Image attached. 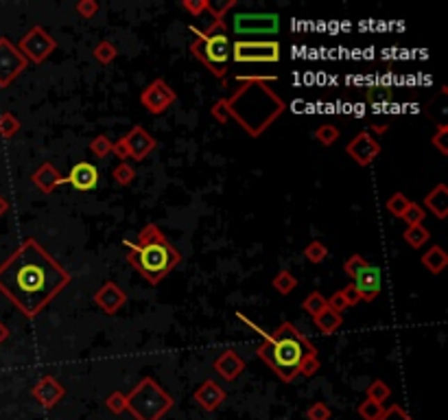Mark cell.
Segmentation results:
<instances>
[{"instance_id":"1","label":"cell","mask_w":448,"mask_h":420,"mask_svg":"<svg viewBox=\"0 0 448 420\" xmlns=\"http://www.w3.org/2000/svg\"><path fill=\"white\" fill-rule=\"evenodd\" d=\"M72 283V276L44 250L38 239H24L5 263H0V293L26 320H35L59 291Z\"/></svg>"},{"instance_id":"2","label":"cell","mask_w":448,"mask_h":420,"mask_svg":"<svg viewBox=\"0 0 448 420\" xmlns=\"http://www.w3.org/2000/svg\"><path fill=\"white\" fill-rule=\"evenodd\" d=\"M230 118L258 138L287 112V103L265 81H245L230 99H223Z\"/></svg>"},{"instance_id":"3","label":"cell","mask_w":448,"mask_h":420,"mask_svg":"<svg viewBox=\"0 0 448 420\" xmlns=\"http://www.w3.org/2000/svg\"><path fill=\"white\" fill-rule=\"evenodd\" d=\"M122 245L129 250L127 263L141 272L149 285H160L182 260L175 245L162 235L156 224H147L136 243L131 239H122Z\"/></svg>"},{"instance_id":"4","label":"cell","mask_w":448,"mask_h":420,"mask_svg":"<svg viewBox=\"0 0 448 420\" xmlns=\"http://www.w3.org/2000/svg\"><path fill=\"white\" fill-rule=\"evenodd\" d=\"M256 352L285 383H291L300 375V364L306 357L317 355V346L296 324L282 322L269 339H262Z\"/></svg>"},{"instance_id":"5","label":"cell","mask_w":448,"mask_h":420,"mask_svg":"<svg viewBox=\"0 0 448 420\" xmlns=\"http://www.w3.org/2000/svg\"><path fill=\"white\" fill-rule=\"evenodd\" d=\"M125 396L127 412L136 420H162V416L175 405V398L153 377H143Z\"/></svg>"},{"instance_id":"6","label":"cell","mask_w":448,"mask_h":420,"mask_svg":"<svg viewBox=\"0 0 448 420\" xmlns=\"http://www.w3.org/2000/svg\"><path fill=\"white\" fill-rule=\"evenodd\" d=\"M191 53L199 64H204L217 79H223L227 75V59L232 55V42L225 33L212 36L204 42L195 40L191 44Z\"/></svg>"},{"instance_id":"7","label":"cell","mask_w":448,"mask_h":420,"mask_svg":"<svg viewBox=\"0 0 448 420\" xmlns=\"http://www.w3.org/2000/svg\"><path fill=\"white\" fill-rule=\"evenodd\" d=\"M230 57L237 64H278L282 46L275 40H237L232 44Z\"/></svg>"},{"instance_id":"8","label":"cell","mask_w":448,"mask_h":420,"mask_svg":"<svg viewBox=\"0 0 448 420\" xmlns=\"http://www.w3.org/2000/svg\"><path fill=\"white\" fill-rule=\"evenodd\" d=\"M15 49H18L22 53V57L26 61H31V64H42V61H46L55 53L57 42L44 26L35 24L20 38V42L15 44Z\"/></svg>"},{"instance_id":"9","label":"cell","mask_w":448,"mask_h":420,"mask_svg":"<svg viewBox=\"0 0 448 420\" xmlns=\"http://www.w3.org/2000/svg\"><path fill=\"white\" fill-rule=\"evenodd\" d=\"M232 29L241 40L252 36H278L280 31V15L278 13H234Z\"/></svg>"},{"instance_id":"10","label":"cell","mask_w":448,"mask_h":420,"mask_svg":"<svg viewBox=\"0 0 448 420\" xmlns=\"http://www.w3.org/2000/svg\"><path fill=\"white\" fill-rule=\"evenodd\" d=\"M29 61L9 38H0V88H9L26 70Z\"/></svg>"},{"instance_id":"11","label":"cell","mask_w":448,"mask_h":420,"mask_svg":"<svg viewBox=\"0 0 448 420\" xmlns=\"http://www.w3.org/2000/svg\"><path fill=\"white\" fill-rule=\"evenodd\" d=\"M177 101V92L168 86L164 79H153L143 92H141V105L149 114H164L168 107Z\"/></svg>"},{"instance_id":"12","label":"cell","mask_w":448,"mask_h":420,"mask_svg":"<svg viewBox=\"0 0 448 420\" xmlns=\"http://www.w3.org/2000/svg\"><path fill=\"white\" fill-rule=\"evenodd\" d=\"M381 151H383V147L378 143V138H374L367 132H359L346 147V153L359 166H369L381 155Z\"/></svg>"},{"instance_id":"13","label":"cell","mask_w":448,"mask_h":420,"mask_svg":"<svg viewBox=\"0 0 448 420\" xmlns=\"http://www.w3.org/2000/svg\"><path fill=\"white\" fill-rule=\"evenodd\" d=\"M125 138V145L129 151V158H134L136 162H143L147 155L158 147V140L153 138L143 125H134L129 130V134L122 136Z\"/></svg>"},{"instance_id":"14","label":"cell","mask_w":448,"mask_h":420,"mask_svg":"<svg viewBox=\"0 0 448 420\" xmlns=\"http://www.w3.org/2000/svg\"><path fill=\"white\" fill-rule=\"evenodd\" d=\"M31 396H33L44 410H53L57 403L66 396V387L61 385L53 375H46L42 377L35 385L33 390H31Z\"/></svg>"},{"instance_id":"15","label":"cell","mask_w":448,"mask_h":420,"mask_svg":"<svg viewBox=\"0 0 448 420\" xmlns=\"http://www.w3.org/2000/svg\"><path fill=\"white\" fill-rule=\"evenodd\" d=\"M352 285H354V289L359 291V295H361L363 302H374V300L378 298L381 289H383L381 267H378V265H372V263H369V265H367L363 272H359L357 278H352Z\"/></svg>"},{"instance_id":"16","label":"cell","mask_w":448,"mask_h":420,"mask_svg":"<svg viewBox=\"0 0 448 420\" xmlns=\"http://www.w3.org/2000/svg\"><path fill=\"white\" fill-rule=\"evenodd\" d=\"M127 302V293L122 291L116 283L107 280L103 283V287L95 293V304L103 311L105 316H116L118 311L125 306Z\"/></svg>"},{"instance_id":"17","label":"cell","mask_w":448,"mask_h":420,"mask_svg":"<svg viewBox=\"0 0 448 420\" xmlns=\"http://www.w3.org/2000/svg\"><path fill=\"white\" fill-rule=\"evenodd\" d=\"M225 390L223 387L214 381V379H206L202 385L197 387V390L193 392V398L199 407H202L204 412H217L223 403H225Z\"/></svg>"},{"instance_id":"18","label":"cell","mask_w":448,"mask_h":420,"mask_svg":"<svg viewBox=\"0 0 448 420\" xmlns=\"http://www.w3.org/2000/svg\"><path fill=\"white\" fill-rule=\"evenodd\" d=\"M64 180L74 191H92L99 184V169L92 162H77Z\"/></svg>"},{"instance_id":"19","label":"cell","mask_w":448,"mask_h":420,"mask_svg":"<svg viewBox=\"0 0 448 420\" xmlns=\"http://www.w3.org/2000/svg\"><path fill=\"white\" fill-rule=\"evenodd\" d=\"M212 368L223 381H234V379H239V375H243L245 359L237 350H225L217 357V359H214Z\"/></svg>"},{"instance_id":"20","label":"cell","mask_w":448,"mask_h":420,"mask_svg":"<svg viewBox=\"0 0 448 420\" xmlns=\"http://www.w3.org/2000/svg\"><path fill=\"white\" fill-rule=\"evenodd\" d=\"M31 182H33L38 189L46 195H51L59 184H66L64 176L59 173V171L55 169L53 162H44L40 164L35 171H33V176H31Z\"/></svg>"},{"instance_id":"21","label":"cell","mask_w":448,"mask_h":420,"mask_svg":"<svg viewBox=\"0 0 448 420\" xmlns=\"http://www.w3.org/2000/svg\"><path fill=\"white\" fill-rule=\"evenodd\" d=\"M424 210H431L438 219H446L448 217V186L444 182L435 184L433 189H431L426 195H424V204H420Z\"/></svg>"},{"instance_id":"22","label":"cell","mask_w":448,"mask_h":420,"mask_svg":"<svg viewBox=\"0 0 448 420\" xmlns=\"http://www.w3.org/2000/svg\"><path fill=\"white\" fill-rule=\"evenodd\" d=\"M422 265L426 272H431L433 276L442 274L448 265V254L444 252L442 245H431V250H426L422 254Z\"/></svg>"},{"instance_id":"23","label":"cell","mask_w":448,"mask_h":420,"mask_svg":"<svg viewBox=\"0 0 448 420\" xmlns=\"http://www.w3.org/2000/svg\"><path fill=\"white\" fill-rule=\"evenodd\" d=\"M365 101L369 105H374V107H383V105H387V103L394 101V90L387 84H374V86L367 88Z\"/></svg>"},{"instance_id":"24","label":"cell","mask_w":448,"mask_h":420,"mask_svg":"<svg viewBox=\"0 0 448 420\" xmlns=\"http://www.w3.org/2000/svg\"><path fill=\"white\" fill-rule=\"evenodd\" d=\"M313 320H315V326H317V329H319L323 335H333V333L339 329V326L344 324V316L333 313L330 309H326V311H323V313L315 316Z\"/></svg>"},{"instance_id":"25","label":"cell","mask_w":448,"mask_h":420,"mask_svg":"<svg viewBox=\"0 0 448 420\" xmlns=\"http://www.w3.org/2000/svg\"><path fill=\"white\" fill-rule=\"evenodd\" d=\"M403 239L409 247H413V250H420L422 245L429 243L431 232L424 226H407V230L403 232Z\"/></svg>"},{"instance_id":"26","label":"cell","mask_w":448,"mask_h":420,"mask_svg":"<svg viewBox=\"0 0 448 420\" xmlns=\"http://www.w3.org/2000/svg\"><path fill=\"white\" fill-rule=\"evenodd\" d=\"M92 57H95L99 64L107 66V64H112V61L118 57V49H116V46L110 40H103V42H99L95 46V49H92Z\"/></svg>"},{"instance_id":"27","label":"cell","mask_w":448,"mask_h":420,"mask_svg":"<svg viewBox=\"0 0 448 420\" xmlns=\"http://www.w3.org/2000/svg\"><path fill=\"white\" fill-rule=\"evenodd\" d=\"M271 285H273V289L278 291V293H282V295H289L293 289L298 287V278L293 276L289 270H280L275 276H273V280H271Z\"/></svg>"},{"instance_id":"28","label":"cell","mask_w":448,"mask_h":420,"mask_svg":"<svg viewBox=\"0 0 448 420\" xmlns=\"http://www.w3.org/2000/svg\"><path fill=\"white\" fill-rule=\"evenodd\" d=\"M392 396V387L385 383L383 379H376V381H372L367 385V390H365V398H369V400H374V403H383L387 400Z\"/></svg>"},{"instance_id":"29","label":"cell","mask_w":448,"mask_h":420,"mask_svg":"<svg viewBox=\"0 0 448 420\" xmlns=\"http://www.w3.org/2000/svg\"><path fill=\"white\" fill-rule=\"evenodd\" d=\"M302 309L306 311L308 316H319V313H323V311H326L328 306H326V298H323V295L319 293V291H311L306 295V298L302 300Z\"/></svg>"},{"instance_id":"30","label":"cell","mask_w":448,"mask_h":420,"mask_svg":"<svg viewBox=\"0 0 448 420\" xmlns=\"http://www.w3.org/2000/svg\"><path fill=\"white\" fill-rule=\"evenodd\" d=\"M20 127H22V123L15 114H11V112L0 114V136H3V138H13L15 134L20 132Z\"/></svg>"},{"instance_id":"31","label":"cell","mask_w":448,"mask_h":420,"mask_svg":"<svg viewBox=\"0 0 448 420\" xmlns=\"http://www.w3.org/2000/svg\"><path fill=\"white\" fill-rule=\"evenodd\" d=\"M304 256L308 263H313V265H319V263L326 260L328 256V247L323 245L321 241H311L306 247H304Z\"/></svg>"},{"instance_id":"32","label":"cell","mask_w":448,"mask_h":420,"mask_svg":"<svg viewBox=\"0 0 448 420\" xmlns=\"http://www.w3.org/2000/svg\"><path fill=\"white\" fill-rule=\"evenodd\" d=\"M112 180L118 184V186H129L134 180H136V171L129 162H120L112 169Z\"/></svg>"},{"instance_id":"33","label":"cell","mask_w":448,"mask_h":420,"mask_svg":"<svg viewBox=\"0 0 448 420\" xmlns=\"http://www.w3.org/2000/svg\"><path fill=\"white\" fill-rule=\"evenodd\" d=\"M409 204H411V199L405 195V193H394L387 201H385V208H387L394 217H403L405 215V210L409 208Z\"/></svg>"},{"instance_id":"34","label":"cell","mask_w":448,"mask_h":420,"mask_svg":"<svg viewBox=\"0 0 448 420\" xmlns=\"http://www.w3.org/2000/svg\"><path fill=\"white\" fill-rule=\"evenodd\" d=\"M315 140L319 145H323V147H330V145H335L337 140H339V130L335 127V125H330V123H323V125H319L317 130H315Z\"/></svg>"},{"instance_id":"35","label":"cell","mask_w":448,"mask_h":420,"mask_svg":"<svg viewBox=\"0 0 448 420\" xmlns=\"http://www.w3.org/2000/svg\"><path fill=\"white\" fill-rule=\"evenodd\" d=\"M357 412H359V416H361L363 420H378V418L383 416L385 407L381 405V403H374V400L365 398L363 403H359Z\"/></svg>"},{"instance_id":"36","label":"cell","mask_w":448,"mask_h":420,"mask_svg":"<svg viewBox=\"0 0 448 420\" xmlns=\"http://www.w3.org/2000/svg\"><path fill=\"white\" fill-rule=\"evenodd\" d=\"M424 217H426V210H424L420 204H415V201H411L409 208L405 210V215L400 217V219H403L407 226H422Z\"/></svg>"},{"instance_id":"37","label":"cell","mask_w":448,"mask_h":420,"mask_svg":"<svg viewBox=\"0 0 448 420\" xmlns=\"http://www.w3.org/2000/svg\"><path fill=\"white\" fill-rule=\"evenodd\" d=\"M90 151L97 155V158H105L107 153H112V140L105 134H99L90 140Z\"/></svg>"},{"instance_id":"38","label":"cell","mask_w":448,"mask_h":420,"mask_svg":"<svg viewBox=\"0 0 448 420\" xmlns=\"http://www.w3.org/2000/svg\"><path fill=\"white\" fill-rule=\"evenodd\" d=\"M448 125L446 123H440V125L435 127V134L431 136V143H433V147L442 153V155H448Z\"/></svg>"},{"instance_id":"39","label":"cell","mask_w":448,"mask_h":420,"mask_svg":"<svg viewBox=\"0 0 448 420\" xmlns=\"http://www.w3.org/2000/svg\"><path fill=\"white\" fill-rule=\"evenodd\" d=\"M237 7V0H221V3H208V13L212 20H223L230 9Z\"/></svg>"},{"instance_id":"40","label":"cell","mask_w":448,"mask_h":420,"mask_svg":"<svg viewBox=\"0 0 448 420\" xmlns=\"http://www.w3.org/2000/svg\"><path fill=\"white\" fill-rule=\"evenodd\" d=\"M367 265H369V263H367L361 254H352V256L344 263V272H346L350 278H357L359 272H363Z\"/></svg>"},{"instance_id":"41","label":"cell","mask_w":448,"mask_h":420,"mask_svg":"<svg viewBox=\"0 0 448 420\" xmlns=\"http://www.w3.org/2000/svg\"><path fill=\"white\" fill-rule=\"evenodd\" d=\"M105 405L107 410H110L112 414H122V412H127V396L122 394V392H112L110 396L105 398Z\"/></svg>"},{"instance_id":"42","label":"cell","mask_w":448,"mask_h":420,"mask_svg":"<svg viewBox=\"0 0 448 420\" xmlns=\"http://www.w3.org/2000/svg\"><path fill=\"white\" fill-rule=\"evenodd\" d=\"M330 416H333L330 407L326 405V403H321V400H315L313 405L306 410L308 420H330Z\"/></svg>"},{"instance_id":"43","label":"cell","mask_w":448,"mask_h":420,"mask_svg":"<svg viewBox=\"0 0 448 420\" xmlns=\"http://www.w3.org/2000/svg\"><path fill=\"white\" fill-rule=\"evenodd\" d=\"M208 3L210 0H182V9H186L193 18H199L202 13H208Z\"/></svg>"},{"instance_id":"44","label":"cell","mask_w":448,"mask_h":420,"mask_svg":"<svg viewBox=\"0 0 448 420\" xmlns=\"http://www.w3.org/2000/svg\"><path fill=\"white\" fill-rule=\"evenodd\" d=\"M74 11L81 15V18H95L99 13V3L97 0H79V3L74 5Z\"/></svg>"},{"instance_id":"45","label":"cell","mask_w":448,"mask_h":420,"mask_svg":"<svg viewBox=\"0 0 448 420\" xmlns=\"http://www.w3.org/2000/svg\"><path fill=\"white\" fill-rule=\"evenodd\" d=\"M317 372H319V359H317V355L306 357V359L300 364V375H302V377H306V379L315 377Z\"/></svg>"},{"instance_id":"46","label":"cell","mask_w":448,"mask_h":420,"mask_svg":"<svg viewBox=\"0 0 448 420\" xmlns=\"http://www.w3.org/2000/svg\"><path fill=\"white\" fill-rule=\"evenodd\" d=\"M326 306L333 311V313H339V316H344V311L348 309V304H346V300H344V295H342V291H335L330 298L326 300Z\"/></svg>"},{"instance_id":"47","label":"cell","mask_w":448,"mask_h":420,"mask_svg":"<svg viewBox=\"0 0 448 420\" xmlns=\"http://www.w3.org/2000/svg\"><path fill=\"white\" fill-rule=\"evenodd\" d=\"M378 420H413V418L400 405H392V407H387L383 412V416Z\"/></svg>"},{"instance_id":"48","label":"cell","mask_w":448,"mask_h":420,"mask_svg":"<svg viewBox=\"0 0 448 420\" xmlns=\"http://www.w3.org/2000/svg\"><path fill=\"white\" fill-rule=\"evenodd\" d=\"M210 114H212V118H214V120L221 123V125H225V123L230 120V114H227V107H225L223 99H221V101H217V103L212 105Z\"/></svg>"},{"instance_id":"49","label":"cell","mask_w":448,"mask_h":420,"mask_svg":"<svg viewBox=\"0 0 448 420\" xmlns=\"http://www.w3.org/2000/svg\"><path fill=\"white\" fill-rule=\"evenodd\" d=\"M342 295H344V300H346V304L348 306H354V304H359L361 302V295H359V291L354 289V285L350 283V285H346L344 289H342Z\"/></svg>"},{"instance_id":"50","label":"cell","mask_w":448,"mask_h":420,"mask_svg":"<svg viewBox=\"0 0 448 420\" xmlns=\"http://www.w3.org/2000/svg\"><path fill=\"white\" fill-rule=\"evenodd\" d=\"M112 153L116 158H120L122 162L129 160V151H127V145H125V138H118L116 143H112Z\"/></svg>"},{"instance_id":"51","label":"cell","mask_w":448,"mask_h":420,"mask_svg":"<svg viewBox=\"0 0 448 420\" xmlns=\"http://www.w3.org/2000/svg\"><path fill=\"white\" fill-rule=\"evenodd\" d=\"M245 81H265V84H269V81H278V77L275 75H265V77H254V75H237V84H245Z\"/></svg>"},{"instance_id":"52","label":"cell","mask_w":448,"mask_h":420,"mask_svg":"<svg viewBox=\"0 0 448 420\" xmlns=\"http://www.w3.org/2000/svg\"><path fill=\"white\" fill-rule=\"evenodd\" d=\"M387 130H390V125H387V123H383V125H378V123H374V125H372V127H369V132H367V134H372V136L376 138V136H383V134H385V132H387Z\"/></svg>"},{"instance_id":"53","label":"cell","mask_w":448,"mask_h":420,"mask_svg":"<svg viewBox=\"0 0 448 420\" xmlns=\"http://www.w3.org/2000/svg\"><path fill=\"white\" fill-rule=\"evenodd\" d=\"M7 339H9V329H7L3 322H0V346H3Z\"/></svg>"},{"instance_id":"54","label":"cell","mask_w":448,"mask_h":420,"mask_svg":"<svg viewBox=\"0 0 448 420\" xmlns=\"http://www.w3.org/2000/svg\"><path fill=\"white\" fill-rule=\"evenodd\" d=\"M7 210H9V201H7L5 195H0V217L7 215Z\"/></svg>"}]
</instances>
